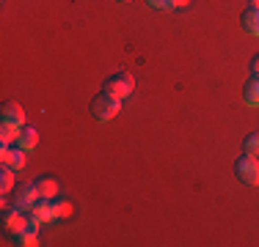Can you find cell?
<instances>
[{
    "label": "cell",
    "instance_id": "1",
    "mask_svg": "<svg viewBox=\"0 0 259 247\" xmlns=\"http://www.w3.org/2000/svg\"><path fill=\"white\" fill-rule=\"evenodd\" d=\"M119 110H121V99L105 94V91H102L100 96H94V102H91V115H94L97 121L116 118V115H119Z\"/></svg>",
    "mask_w": 259,
    "mask_h": 247
},
{
    "label": "cell",
    "instance_id": "2",
    "mask_svg": "<svg viewBox=\"0 0 259 247\" xmlns=\"http://www.w3.org/2000/svg\"><path fill=\"white\" fill-rule=\"evenodd\" d=\"M133 88H135V80H133V74H127V72H119V74H113V77H108L102 85L105 94H110L116 99H127L133 94Z\"/></svg>",
    "mask_w": 259,
    "mask_h": 247
},
{
    "label": "cell",
    "instance_id": "3",
    "mask_svg": "<svg viewBox=\"0 0 259 247\" xmlns=\"http://www.w3.org/2000/svg\"><path fill=\"white\" fill-rule=\"evenodd\" d=\"M234 173H237V178L243 184H248V187H259V159L256 157L243 154V157L234 162Z\"/></svg>",
    "mask_w": 259,
    "mask_h": 247
},
{
    "label": "cell",
    "instance_id": "4",
    "mask_svg": "<svg viewBox=\"0 0 259 247\" xmlns=\"http://www.w3.org/2000/svg\"><path fill=\"white\" fill-rule=\"evenodd\" d=\"M3 220H6V228H9L11 233H22V231H28L30 228V214H25L20 206H14V209H9V212L3 214Z\"/></svg>",
    "mask_w": 259,
    "mask_h": 247
},
{
    "label": "cell",
    "instance_id": "5",
    "mask_svg": "<svg viewBox=\"0 0 259 247\" xmlns=\"http://www.w3.org/2000/svg\"><path fill=\"white\" fill-rule=\"evenodd\" d=\"M39 201H41V198H39V190H36V181L33 184L25 181V184L17 187V206H20L22 212H30Z\"/></svg>",
    "mask_w": 259,
    "mask_h": 247
},
{
    "label": "cell",
    "instance_id": "6",
    "mask_svg": "<svg viewBox=\"0 0 259 247\" xmlns=\"http://www.w3.org/2000/svg\"><path fill=\"white\" fill-rule=\"evenodd\" d=\"M0 159H3V165H9V168H14V170L25 168V151H22L20 146H17V148L3 146V151H0Z\"/></svg>",
    "mask_w": 259,
    "mask_h": 247
},
{
    "label": "cell",
    "instance_id": "7",
    "mask_svg": "<svg viewBox=\"0 0 259 247\" xmlns=\"http://www.w3.org/2000/svg\"><path fill=\"white\" fill-rule=\"evenodd\" d=\"M55 220V214H53V201H39L33 209H30V222H50Z\"/></svg>",
    "mask_w": 259,
    "mask_h": 247
},
{
    "label": "cell",
    "instance_id": "8",
    "mask_svg": "<svg viewBox=\"0 0 259 247\" xmlns=\"http://www.w3.org/2000/svg\"><path fill=\"white\" fill-rule=\"evenodd\" d=\"M22 135V124H14V121H3V127H0V140H3V146H11L17 143Z\"/></svg>",
    "mask_w": 259,
    "mask_h": 247
},
{
    "label": "cell",
    "instance_id": "9",
    "mask_svg": "<svg viewBox=\"0 0 259 247\" xmlns=\"http://www.w3.org/2000/svg\"><path fill=\"white\" fill-rule=\"evenodd\" d=\"M243 99H245V104H251V107H259V74H251V80L245 83Z\"/></svg>",
    "mask_w": 259,
    "mask_h": 247
},
{
    "label": "cell",
    "instance_id": "10",
    "mask_svg": "<svg viewBox=\"0 0 259 247\" xmlns=\"http://www.w3.org/2000/svg\"><path fill=\"white\" fill-rule=\"evenodd\" d=\"M3 121H14V124H25V110L20 102H6L3 104Z\"/></svg>",
    "mask_w": 259,
    "mask_h": 247
},
{
    "label": "cell",
    "instance_id": "11",
    "mask_svg": "<svg viewBox=\"0 0 259 247\" xmlns=\"http://www.w3.org/2000/svg\"><path fill=\"white\" fill-rule=\"evenodd\" d=\"M36 190H39L41 201H53V198L58 195V184H55V178H50V176L39 178V181H36Z\"/></svg>",
    "mask_w": 259,
    "mask_h": 247
},
{
    "label": "cell",
    "instance_id": "12",
    "mask_svg": "<svg viewBox=\"0 0 259 247\" xmlns=\"http://www.w3.org/2000/svg\"><path fill=\"white\" fill-rule=\"evenodd\" d=\"M36 140H39V132H36L33 127H22V135H20V140H17V146H20L22 151H33Z\"/></svg>",
    "mask_w": 259,
    "mask_h": 247
},
{
    "label": "cell",
    "instance_id": "13",
    "mask_svg": "<svg viewBox=\"0 0 259 247\" xmlns=\"http://www.w3.org/2000/svg\"><path fill=\"white\" fill-rule=\"evenodd\" d=\"M243 28H245V33L259 36V9L251 6V9L245 11V14H243Z\"/></svg>",
    "mask_w": 259,
    "mask_h": 247
},
{
    "label": "cell",
    "instance_id": "14",
    "mask_svg": "<svg viewBox=\"0 0 259 247\" xmlns=\"http://www.w3.org/2000/svg\"><path fill=\"white\" fill-rule=\"evenodd\" d=\"M36 222H30V228L28 231H22V233H17V244H22V247H30V244H39V236H36Z\"/></svg>",
    "mask_w": 259,
    "mask_h": 247
},
{
    "label": "cell",
    "instance_id": "15",
    "mask_svg": "<svg viewBox=\"0 0 259 247\" xmlns=\"http://www.w3.org/2000/svg\"><path fill=\"white\" fill-rule=\"evenodd\" d=\"M0 193L9 195L11 190H14V168H9V165H3V173H0Z\"/></svg>",
    "mask_w": 259,
    "mask_h": 247
},
{
    "label": "cell",
    "instance_id": "16",
    "mask_svg": "<svg viewBox=\"0 0 259 247\" xmlns=\"http://www.w3.org/2000/svg\"><path fill=\"white\" fill-rule=\"evenodd\" d=\"M243 154H248V157H256L259 154V132H251L243 140Z\"/></svg>",
    "mask_w": 259,
    "mask_h": 247
},
{
    "label": "cell",
    "instance_id": "17",
    "mask_svg": "<svg viewBox=\"0 0 259 247\" xmlns=\"http://www.w3.org/2000/svg\"><path fill=\"white\" fill-rule=\"evenodd\" d=\"M53 214H55V220H58V217H69V214H72V203L69 201H55V198H53Z\"/></svg>",
    "mask_w": 259,
    "mask_h": 247
},
{
    "label": "cell",
    "instance_id": "18",
    "mask_svg": "<svg viewBox=\"0 0 259 247\" xmlns=\"http://www.w3.org/2000/svg\"><path fill=\"white\" fill-rule=\"evenodd\" d=\"M149 6H155V9H171V0H146Z\"/></svg>",
    "mask_w": 259,
    "mask_h": 247
},
{
    "label": "cell",
    "instance_id": "19",
    "mask_svg": "<svg viewBox=\"0 0 259 247\" xmlns=\"http://www.w3.org/2000/svg\"><path fill=\"white\" fill-rule=\"evenodd\" d=\"M190 0H171V9H188Z\"/></svg>",
    "mask_w": 259,
    "mask_h": 247
},
{
    "label": "cell",
    "instance_id": "20",
    "mask_svg": "<svg viewBox=\"0 0 259 247\" xmlns=\"http://www.w3.org/2000/svg\"><path fill=\"white\" fill-rule=\"evenodd\" d=\"M251 74H259V55L251 60Z\"/></svg>",
    "mask_w": 259,
    "mask_h": 247
},
{
    "label": "cell",
    "instance_id": "21",
    "mask_svg": "<svg viewBox=\"0 0 259 247\" xmlns=\"http://www.w3.org/2000/svg\"><path fill=\"white\" fill-rule=\"evenodd\" d=\"M248 3H251V6H254V9H259V0H248Z\"/></svg>",
    "mask_w": 259,
    "mask_h": 247
},
{
    "label": "cell",
    "instance_id": "22",
    "mask_svg": "<svg viewBox=\"0 0 259 247\" xmlns=\"http://www.w3.org/2000/svg\"><path fill=\"white\" fill-rule=\"evenodd\" d=\"M121 3H130V0H121Z\"/></svg>",
    "mask_w": 259,
    "mask_h": 247
}]
</instances>
